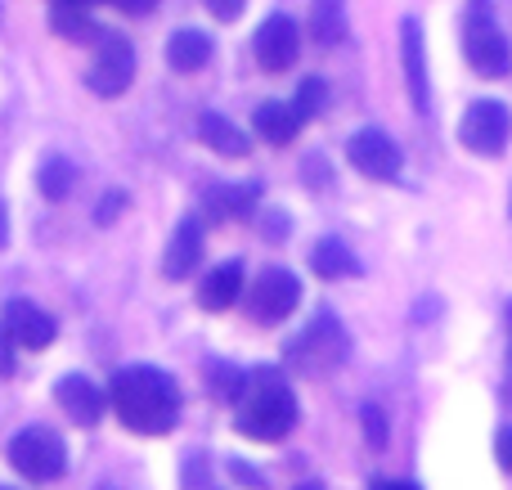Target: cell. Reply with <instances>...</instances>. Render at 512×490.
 Listing matches in <instances>:
<instances>
[{"mask_svg": "<svg viewBox=\"0 0 512 490\" xmlns=\"http://www.w3.org/2000/svg\"><path fill=\"white\" fill-rule=\"evenodd\" d=\"M108 401H113L117 419L126 423L140 437H167L180 423V387L171 374L153 365H131L113 378L108 387Z\"/></svg>", "mask_w": 512, "mask_h": 490, "instance_id": "cell-1", "label": "cell"}, {"mask_svg": "<svg viewBox=\"0 0 512 490\" xmlns=\"http://www.w3.org/2000/svg\"><path fill=\"white\" fill-rule=\"evenodd\" d=\"M234 428L248 441H283L292 428H297V396H292L288 378L279 369L261 365L248 369V392L239 401V414H234Z\"/></svg>", "mask_w": 512, "mask_h": 490, "instance_id": "cell-2", "label": "cell"}, {"mask_svg": "<svg viewBox=\"0 0 512 490\" xmlns=\"http://www.w3.org/2000/svg\"><path fill=\"white\" fill-rule=\"evenodd\" d=\"M463 59L481 72V77H508L512 72V45L499 32L490 0H472V14L463 23Z\"/></svg>", "mask_w": 512, "mask_h": 490, "instance_id": "cell-3", "label": "cell"}, {"mask_svg": "<svg viewBox=\"0 0 512 490\" xmlns=\"http://www.w3.org/2000/svg\"><path fill=\"white\" fill-rule=\"evenodd\" d=\"M346 351H351V342H346V329L337 324V315L319 311L310 320V329L288 347V360L301 374H328V369H337L346 360Z\"/></svg>", "mask_w": 512, "mask_h": 490, "instance_id": "cell-4", "label": "cell"}, {"mask_svg": "<svg viewBox=\"0 0 512 490\" xmlns=\"http://www.w3.org/2000/svg\"><path fill=\"white\" fill-rule=\"evenodd\" d=\"M9 468L32 482H59L68 473V446L50 428H23L9 441Z\"/></svg>", "mask_w": 512, "mask_h": 490, "instance_id": "cell-5", "label": "cell"}, {"mask_svg": "<svg viewBox=\"0 0 512 490\" xmlns=\"http://www.w3.org/2000/svg\"><path fill=\"white\" fill-rule=\"evenodd\" d=\"M243 302H248V315L256 324H283L301 302V279L283 266H270L252 279V288H248Z\"/></svg>", "mask_w": 512, "mask_h": 490, "instance_id": "cell-6", "label": "cell"}, {"mask_svg": "<svg viewBox=\"0 0 512 490\" xmlns=\"http://www.w3.org/2000/svg\"><path fill=\"white\" fill-rule=\"evenodd\" d=\"M459 140H463V149L499 158L512 140V113L504 99H477L459 122Z\"/></svg>", "mask_w": 512, "mask_h": 490, "instance_id": "cell-7", "label": "cell"}, {"mask_svg": "<svg viewBox=\"0 0 512 490\" xmlns=\"http://www.w3.org/2000/svg\"><path fill=\"white\" fill-rule=\"evenodd\" d=\"M86 81H90V90L104 99L126 95V86L135 81V45L126 41V36L104 32V41L95 45V59H90V68H86Z\"/></svg>", "mask_w": 512, "mask_h": 490, "instance_id": "cell-8", "label": "cell"}, {"mask_svg": "<svg viewBox=\"0 0 512 490\" xmlns=\"http://www.w3.org/2000/svg\"><path fill=\"white\" fill-rule=\"evenodd\" d=\"M346 158H351V167L360 171V176H369V180H396L400 167H405L400 144L391 140L387 131H378V126L355 131L351 140H346Z\"/></svg>", "mask_w": 512, "mask_h": 490, "instance_id": "cell-9", "label": "cell"}, {"mask_svg": "<svg viewBox=\"0 0 512 490\" xmlns=\"http://www.w3.org/2000/svg\"><path fill=\"white\" fill-rule=\"evenodd\" d=\"M252 54L265 72H288L301 54V32L288 14H270L252 36Z\"/></svg>", "mask_w": 512, "mask_h": 490, "instance_id": "cell-10", "label": "cell"}, {"mask_svg": "<svg viewBox=\"0 0 512 490\" xmlns=\"http://www.w3.org/2000/svg\"><path fill=\"white\" fill-rule=\"evenodd\" d=\"M400 63H405V86L414 99L418 113H432V86H427V41H423V23L405 18L400 23Z\"/></svg>", "mask_w": 512, "mask_h": 490, "instance_id": "cell-11", "label": "cell"}, {"mask_svg": "<svg viewBox=\"0 0 512 490\" xmlns=\"http://www.w3.org/2000/svg\"><path fill=\"white\" fill-rule=\"evenodd\" d=\"M0 324H5V333L14 338V347L23 351H45L54 342V320L41 311V306L23 302V297H14V302L5 306V315H0Z\"/></svg>", "mask_w": 512, "mask_h": 490, "instance_id": "cell-12", "label": "cell"}, {"mask_svg": "<svg viewBox=\"0 0 512 490\" xmlns=\"http://www.w3.org/2000/svg\"><path fill=\"white\" fill-rule=\"evenodd\" d=\"M54 401H59V410L68 414V423H77V428H95V423L104 419V392L81 374L59 378V383H54Z\"/></svg>", "mask_w": 512, "mask_h": 490, "instance_id": "cell-13", "label": "cell"}, {"mask_svg": "<svg viewBox=\"0 0 512 490\" xmlns=\"http://www.w3.org/2000/svg\"><path fill=\"white\" fill-rule=\"evenodd\" d=\"M203 261V221L198 216H185V221L171 230L167 257H162V275L167 279H189Z\"/></svg>", "mask_w": 512, "mask_h": 490, "instance_id": "cell-14", "label": "cell"}, {"mask_svg": "<svg viewBox=\"0 0 512 490\" xmlns=\"http://www.w3.org/2000/svg\"><path fill=\"white\" fill-rule=\"evenodd\" d=\"M239 297H243V261H221V266L198 284V306L212 311V315L230 311Z\"/></svg>", "mask_w": 512, "mask_h": 490, "instance_id": "cell-15", "label": "cell"}, {"mask_svg": "<svg viewBox=\"0 0 512 490\" xmlns=\"http://www.w3.org/2000/svg\"><path fill=\"white\" fill-rule=\"evenodd\" d=\"M198 140H203L212 153H221V158H248V149H252L248 131H243V126H234L230 117H221V113H203V117H198Z\"/></svg>", "mask_w": 512, "mask_h": 490, "instance_id": "cell-16", "label": "cell"}, {"mask_svg": "<svg viewBox=\"0 0 512 490\" xmlns=\"http://www.w3.org/2000/svg\"><path fill=\"white\" fill-rule=\"evenodd\" d=\"M252 126H256V135H261L265 144H292L306 122L297 117V108L292 104H283V99H265V104L256 108Z\"/></svg>", "mask_w": 512, "mask_h": 490, "instance_id": "cell-17", "label": "cell"}, {"mask_svg": "<svg viewBox=\"0 0 512 490\" xmlns=\"http://www.w3.org/2000/svg\"><path fill=\"white\" fill-rule=\"evenodd\" d=\"M167 63L176 72H198L212 63V36L198 32V27H185V32H176L167 41Z\"/></svg>", "mask_w": 512, "mask_h": 490, "instance_id": "cell-18", "label": "cell"}, {"mask_svg": "<svg viewBox=\"0 0 512 490\" xmlns=\"http://www.w3.org/2000/svg\"><path fill=\"white\" fill-rule=\"evenodd\" d=\"M203 207L212 221H243L256 207V185H212L203 194Z\"/></svg>", "mask_w": 512, "mask_h": 490, "instance_id": "cell-19", "label": "cell"}, {"mask_svg": "<svg viewBox=\"0 0 512 490\" xmlns=\"http://www.w3.org/2000/svg\"><path fill=\"white\" fill-rule=\"evenodd\" d=\"M310 270L319 279H351V275H360V261H355V252L342 239H319L310 248Z\"/></svg>", "mask_w": 512, "mask_h": 490, "instance_id": "cell-20", "label": "cell"}, {"mask_svg": "<svg viewBox=\"0 0 512 490\" xmlns=\"http://www.w3.org/2000/svg\"><path fill=\"white\" fill-rule=\"evenodd\" d=\"M50 32L63 36L68 45H99V41H104V32L90 23L86 9H68V5H54L50 9Z\"/></svg>", "mask_w": 512, "mask_h": 490, "instance_id": "cell-21", "label": "cell"}, {"mask_svg": "<svg viewBox=\"0 0 512 490\" xmlns=\"http://www.w3.org/2000/svg\"><path fill=\"white\" fill-rule=\"evenodd\" d=\"M310 36L319 45H342L346 41V0H315L310 5Z\"/></svg>", "mask_w": 512, "mask_h": 490, "instance_id": "cell-22", "label": "cell"}, {"mask_svg": "<svg viewBox=\"0 0 512 490\" xmlns=\"http://www.w3.org/2000/svg\"><path fill=\"white\" fill-rule=\"evenodd\" d=\"M72 185H77V171H72L68 158H45L41 171H36V189H41L50 203H63V198L72 194Z\"/></svg>", "mask_w": 512, "mask_h": 490, "instance_id": "cell-23", "label": "cell"}, {"mask_svg": "<svg viewBox=\"0 0 512 490\" xmlns=\"http://www.w3.org/2000/svg\"><path fill=\"white\" fill-rule=\"evenodd\" d=\"M207 387H212V396H221L225 405H239L243 392H248V369L212 360V365H207Z\"/></svg>", "mask_w": 512, "mask_h": 490, "instance_id": "cell-24", "label": "cell"}, {"mask_svg": "<svg viewBox=\"0 0 512 490\" xmlns=\"http://www.w3.org/2000/svg\"><path fill=\"white\" fill-rule=\"evenodd\" d=\"M324 99H328V86H324V81H319V77H301V86H297V99H292V108H297L301 122H310V117H319Z\"/></svg>", "mask_w": 512, "mask_h": 490, "instance_id": "cell-25", "label": "cell"}, {"mask_svg": "<svg viewBox=\"0 0 512 490\" xmlns=\"http://www.w3.org/2000/svg\"><path fill=\"white\" fill-rule=\"evenodd\" d=\"M360 423H364V437H369L373 450L387 446V419H382L378 405H364V410H360Z\"/></svg>", "mask_w": 512, "mask_h": 490, "instance_id": "cell-26", "label": "cell"}, {"mask_svg": "<svg viewBox=\"0 0 512 490\" xmlns=\"http://www.w3.org/2000/svg\"><path fill=\"white\" fill-rule=\"evenodd\" d=\"M122 207H126V194H122V189H113V194H108V198H99V207H95V221H99V225H113Z\"/></svg>", "mask_w": 512, "mask_h": 490, "instance_id": "cell-27", "label": "cell"}, {"mask_svg": "<svg viewBox=\"0 0 512 490\" xmlns=\"http://www.w3.org/2000/svg\"><path fill=\"white\" fill-rule=\"evenodd\" d=\"M207 5V14L212 18H221V23H234V18L243 14V5H248V0H203Z\"/></svg>", "mask_w": 512, "mask_h": 490, "instance_id": "cell-28", "label": "cell"}, {"mask_svg": "<svg viewBox=\"0 0 512 490\" xmlns=\"http://www.w3.org/2000/svg\"><path fill=\"white\" fill-rule=\"evenodd\" d=\"M261 234L270 243H279V239H288V212H265V221H261Z\"/></svg>", "mask_w": 512, "mask_h": 490, "instance_id": "cell-29", "label": "cell"}, {"mask_svg": "<svg viewBox=\"0 0 512 490\" xmlns=\"http://www.w3.org/2000/svg\"><path fill=\"white\" fill-rule=\"evenodd\" d=\"M14 338H9V333H5V324H0V378H9V374H14Z\"/></svg>", "mask_w": 512, "mask_h": 490, "instance_id": "cell-30", "label": "cell"}, {"mask_svg": "<svg viewBox=\"0 0 512 490\" xmlns=\"http://www.w3.org/2000/svg\"><path fill=\"white\" fill-rule=\"evenodd\" d=\"M230 473L239 477L243 486H252V490H265V477L256 473V468H248V464H243V459H230Z\"/></svg>", "mask_w": 512, "mask_h": 490, "instance_id": "cell-31", "label": "cell"}, {"mask_svg": "<svg viewBox=\"0 0 512 490\" xmlns=\"http://www.w3.org/2000/svg\"><path fill=\"white\" fill-rule=\"evenodd\" d=\"M495 459H499V468H504V473H512V428H504L495 437Z\"/></svg>", "mask_w": 512, "mask_h": 490, "instance_id": "cell-32", "label": "cell"}, {"mask_svg": "<svg viewBox=\"0 0 512 490\" xmlns=\"http://www.w3.org/2000/svg\"><path fill=\"white\" fill-rule=\"evenodd\" d=\"M108 5L113 9H122V14H153V9H158V0H108Z\"/></svg>", "mask_w": 512, "mask_h": 490, "instance_id": "cell-33", "label": "cell"}, {"mask_svg": "<svg viewBox=\"0 0 512 490\" xmlns=\"http://www.w3.org/2000/svg\"><path fill=\"white\" fill-rule=\"evenodd\" d=\"M9 212H5V198H0V248H5V243H9Z\"/></svg>", "mask_w": 512, "mask_h": 490, "instance_id": "cell-34", "label": "cell"}, {"mask_svg": "<svg viewBox=\"0 0 512 490\" xmlns=\"http://www.w3.org/2000/svg\"><path fill=\"white\" fill-rule=\"evenodd\" d=\"M54 5H68V9H86V14H90V5H99V0H54Z\"/></svg>", "mask_w": 512, "mask_h": 490, "instance_id": "cell-35", "label": "cell"}, {"mask_svg": "<svg viewBox=\"0 0 512 490\" xmlns=\"http://www.w3.org/2000/svg\"><path fill=\"white\" fill-rule=\"evenodd\" d=\"M373 490H414V486H405V482H378Z\"/></svg>", "mask_w": 512, "mask_h": 490, "instance_id": "cell-36", "label": "cell"}, {"mask_svg": "<svg viewBox=\"0 0 512 490\" xmlns=\"http://www.w3.org/2000/svg\"><path fill=\"white\" fill-rule=\"evenodd\" d=\"M297 490H324V486H319V482H301Z\"/></svg>", "mask_w": 512, "mask_h": 490, "instance_id": "cell-37", "label": "cell"}, {"mask_svg": "<svg viewBox=\"0 0 512 490\" xmlns=\"http://www.w3.org/2000/svg\"><path fill=\"white\" fill-rule=\"evenodd\" d=\"M508 333H512V306H508ZM508 356H512V351H508Z\"/></svg>", "mask_w": 512, "mask_h": 490, "instance_id": "cell-38", "label": "cell"}, {"mask_svg": "<svg viewBox=\"0 0 512 490\" xmlns=\"http://www.w3.org/2000/svg\"><path fill=\"white\" fill-rule=\"evenodd\" d=\"M508 216H512V203H508Z\"/></svg>", "mask_w": 512, "mask_h": 490, "instance_id": "cell-39", "label": "cell"}, {"mask_svg": "<svg viewBox=\"0 0 512 490\" xmlns=\"http://www.w3.org/2000/svg\"><path fill=\"white\" fill-rule=\"evenodd\" d=\"M0 490H9V486H0Z\"/></svg>", "mask_w": 512, "mask_h": 490, "instance_id": "cell-40", "label": "cell"}]
</instances>
